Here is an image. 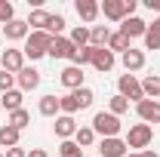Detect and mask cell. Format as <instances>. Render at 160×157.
I'll return each instance as SVG.
<instances>
[{
  "label": "cell",
  "instance_id": "obj_1",
  "mask_svg": "<svg viewBox=\"0 0 160 157\" xmlns=\"http://www.w3.org/2000/svg\"><path fill=\"white\" fill-rule=\"evenodd\" d=\"M49 43H52V34H46V31H31L28 40H25V56L34 62V59H43V56H49Z\"/></svg>",
  "mask_w": 160,
  "mask_h": 157
},
{
  "label": "cell",
  "instance_id": "obj_2",
  "mask_svg": "<svg viewBox=\"0 0 160 157\" xmlns=\"http://www.w3.org/2000/svg\"><path fill=\"white\" fill-rule=\"evenodd\" d=\"M92 129H96L102 139H117V133H120V117H114L111 111H99V114L92 117Z\"/></svg>",
  "mask_w": 160,
  "mask_h": 157
},
{
  "label": "cell",
  "instance_id": "obj_3",
  "mask_svg": "<svg viewBox=\"0 0 160 157\" xmlns=\"http://www.w3.org/2000/svg\"><path fill=\"white\" fill-rule=\"evenodd\" d=\"M151 139H154V129H151L148 123H136V126H129L126 148H148V145H151Z\"/></svg>",
  "mask_w": 160,
  "mask_h": 157
},
{
  "label": "cell",
  "instance_id": "obj_4",
  "mask_svg": "<svg viewBox=\"0 0 160 157\" xmlns=\"http://www.w3.org/2000/svg\"><path fill=\"white\" fill-rule=\"evenodd\" d=\"M117 89H120V96L126 99V102L132 99L136 105H139L142 99H145V93H142V83H139L136 77H132V74H123V77L117 80Z\"/></svg>",
  "mask_w": 160,
  "mask_h": 157
},
{
  "label": "cell",
  "instance_id": "obj_5",
  "mask_svg": "<svg viewBox=\"0 0 160 157\" xmlns=\"http://www.w3.org/2000/svg\"><path fill=\"white\" fill-rule=\"evenodd\" d=\"M136 114L142 117V123H160V102L157 99H142L139 105H136Z\"/></svg>",
  "mask_w": 160,
  "mask_h": 157
},
{
  "label": "cell",
  "instance_id": "obj_6",
  "mask_svg": "<svg viewBox=\"0 0 160 157\" xmlns=\"http://www.w3.org/2000/svg\"><path fill=\"white\" fill-rule=\"evenodd\" d=\"M74 53H77V46L71 43V37H52V43H49V56L52 59H74Z\"/></svg>",
  "mask_w": 160,
  "mask_h": 157
},
{
  "label": "cell",
  "instance_id": "obj_7",
  "mask_svg": "<svg viewBox=\"0 0 160 157\" xmlns=\"http://www.w3.org/2000/svg\"><path fill=\"white\" fill-rule=\"evenodd\" d=\"M99 9L105 13V19H111V22H123L126 19V0H102Z\"/></svg>",
  "mask_w": 160,
  "mask_h": 157
},
{
  "label": "cell",
  "instance_id": "obj_8",
  "mask_svg": "<svg viewBox=\"0 0 160 157\" xmlns=\"http://www.w3.org/2000/svg\"><path fill=\"white\" fill-rule=\"evenodd\" d=\"M0 65H3V71L19 74L22 68H25V53H22V49H6V53L0 56Z\"/></svg>",
  "mask_w": 160,
  "mask_h": 157
},
{
  "label": "cell",
  "instance_id": "obj_9",
  "mask_svg": "<svg viewBox=\"0 0 160 157\" xmlns=\"http://www.w3.org/2000/svg\"><path fill=\"white\" fill-rule=\"evenodd\" d=\"M120 31H123L129 40L132 37H145V34H148V22H142L139 16H129V19L120 22Z\"/></svg>",
  "mask_w": 160,
  "mask_h": 157
},
{
  "label": "cell",
  "instance_id": "obj_10",
  "mask_svg": "<svg viewBox=\"0 0 160 157\" xmlns=\"http://www.w3.org/2000/svg\"><path fill=\"white\" fill-rule=\"evenodd\" d=\"M59 80H62V86H68V89L74 93V89H80V86H83V68H77V65H68V68L59 74Z\"/></svg>",
  "mask_w": 160,
  "mask_h": 157
},
{
  "label": "cell",
  "instance_id": "obj_11",
  "mask_svg": "<svg viewBox=\"0 0 160 157\" xmlns=\"http://www.w3.org/2000/svg\"><path fill=\"white\" fill-rule=\"evenodd\" d=\"M99 154L102 157H126V142L123 139H102Z\"/></svg>",
  "mask_w": 160,
  "mask_h": 157
},
{
  "label": "cell",
  "instance_id": "obj_12",
  "mask_svg": "<svg viewBox=\"0 0 160 157\" xmlns=\"http://www.w3.org/2000/svg\"><path fill=\"white\" fill-rule=\"evenodd\" d=\"M120 59H123L126 74H132V71H142V68H145V53H142V49H132V46H129V49H126Z\"/></svg>",
  "mask_w": 160,
  "mask_h": 157
},
{
  "label": "cell",
  "instance_id": "obj_13",
  "mask_svg": "<svg viewBox=\"0 0 160 157\" xmlns=\"http://www.w3.org/2000/svg\"><path fill=\"white\" fill-rule=\"evenodd\" d=\"M114 62H117V59H114V53H111L108 46H102V49H96V56H92V68L105 74V71L114 68Z\"/></svg>",
  "mask_w": 160,
  "mask_h": 157
},
{
  "label": "cell",
  "instance_id": "obj_14",
  "mask_svg": "<svg viewBox=\"0 0 160 157\" xmlns=\"http://www.w3.org/2000/svg\"><path fill=\"white\" fill-rule=\"evenodd\" d=\"M3 34H6L9 40H28L31 28H28V22H22V19H12L9 25H3Z\"/></svg>",
  "mask_w": 160,
  "mask_h": 157
},
{
  "label": "cell",
  "instance_id": "obj_15",
  "mask_svg": "<svg viewBox=\"0 0 160 157\" xmlns=\"http://www.w3.org/2000/svg\"><path fill=\"white\" fill-rule=\"evenodd\" d=\"M16 80H19L22 89H37V86H40V71H37V68H28V65H25L19 74H16Z\"/></svg>",
  "mask_w": 160,
  "mask_h": 157
},
{
  "label": "cell",
  "instance_id": "obj_16",
  "mask_svg": "<svg viewBox=\"0 0 160 157\" xmlns=\"http://www.w3.org/2000/svg\"><path fill=\"white\" fill-rule=\"evenodd\" d=\"M77 133V123H74V117H68V114H59L56 117V136L65 142V139H71Z\"/></svg>",
  "mask_w": 160,
  "mask_h": 157
},
{
  "label": "cell",
  "instance_id": "obj_17",
  "mask_svg": "<svg viewBox=\"0 0 160 157\" xmlns=\"http://www.w3.org/2000/svg\"><path fill=\"white\" fill-rule=\"evenodd\" d=\"M108 40H111V28H108V25H96V28H89V46L102 49V46H108Z\"/></svg>",
  "mask_w": 160,
  "mask_h": 157
},
{
  "label": "cell",
  "instance_id": "obj_18",
  "mask_svg": "<svg viewBox=\"0 0 160 157\" xmlns=\"http://www.w3.org/2000/svg\"><path fill=\"white\" fill-rule=\"evenodd\" d=\"M74 6H77V16L83 22H96V16H99L102 9H99V3H96V0H77V3H74Z\"/></svg>",
  "mask_w": 160,
  "mask_h": 157
},
{
  "label": "cell",
  "instance_id": "obj_19",
  "mask_svg": "<svg viewBox=\"0 0 160 157\" xmlns=\"http://www.w3.org/2000/svg\"><path fill=\"white\" fill-rule=\"evenodd\" d=\"M37 111L43 114V117H59V111H62V108H59V99H56V96H43V99H40V105H37Z\"/></svg>",
  "mask_w": 160,
  "mask_h": 157
},
{
  "label": "cell",
  "instance_id": "obj_20",
  "mask_svg": "<svg viewBox=\"0 0 160 157\" xmlns=\"http://www.w3.org/2000/svg\"><path fill=\"white\" fill-rule=\"evenodd\" d=\"M108 49H111V53H126V49H129V37H126L123 31H111Z\"/></svg>",
  "mask_w": 160,
  "mask_h": 157
},
{
  "label": "cell",
  "instance_id": "obj_21",
  "mask_svg": "<svg viewBox=\"0 0 160 157\" xmlns=\"http://www.w3.org/2000/svg\"><path fill=\"white\" fill-rule=\"evenodd\" d=\"M46 25H49V13L46 9H34L28 16V28H34V31H46Z\"/></svg>",
  "mask_w": 160,
  "mask_h": 157
},
{
  "label": "cell",
  "instance_id": "obj_22",
  "mask_svg": "<svg viewBox=\"0 0 160 157\" xmlns=\"http://www.w3.org/2000/svg\"><path fill=\"white\" fill-rule=\"evenodd\" d=\"M0 105H3L9 114H12V111H19V108H22V93H19V89H9V93H3Z\"/></svg>",
  "mask_w": 160,
  "mask_h": 157
},
{
  "label": "cell",
  "instance_id": "obj_23",
  "mask_svg": "<svg viewBox=\"0 0 160 157\" xmlns=\"http://www.w3.org/2000/svg\"><path fill=\"white\" fill-rule=\"evenodd\" d=\"M92 56H96V46H80L77 53H74V59H71V65H77V68L92 65Z\"/></svg>",
  "mask_w": 160,
  "mask_h": 157
},
{
  "label": "cell",
  "instance_id": "obj_24",
  "mask_svg": "<svg viewBox=\"0 0 160 157\" xmlns=\"http://www.w3.org/2000/svg\"><path fill=\"white\" fill-rule=\"evenodd\" d=\"M74 142H77L80 148H89V145L96 142V129H92V126H77V133H74Z\"/></svg>",
  "mask_w": 160,
  "mask_h": 157
},
{
  "label": "cell",
  "instance_id": "obj_25",
  "mask_svg": "<svg viewBox=\"0 0 160 157\" xmlns=\"http://www.w3.org/2000/svg\"><path fill=\"white\" fill-rule=\"evenodd\" d=\"M142 93H145V99H157L160 96V77L157 74H151V77L142 80Z\"/></svg>",
  "mask_w": 160,
  "mask_h": 157
},
{
  "label": "cell",
  "instance_id": "obj_26",
  "mask_svg": "<svg viewBox=\"0 0 160 157\" xmlns=\"http://www.w3.org/2000/svg\"><path fill=\"white\" fill-rule=\"evenodd\" d=\"M0 142H3V148H16L19 145V129L16 126H0Z\"/></svg>",
  "mask_w": 160,
  "mask_h": 157
},
{
  "label": "cell",
  "instance_id": "obj_27",
  "mask_svg": "<svg viewBox=\"0 0 160 157\" xmlns=\"http://www.w3.org/2000/svg\"><path fill=\"white\" fill-rule=\"evenodd\" d=\"M71 43H74V46H89V28H86V25H77V28H74V31H71Z\"/></svg>",
  "mask_w": 160,
  "mask_h": 157
},
{
  "label": "cell",
  "instance_id": "obj_28",
  "mask_svg": "<svg viewBox=\"0 0 160 157\" xmlns=\"http://www.w3.org/2000/svg\"><path fill=\"white\" fill-rule=\"evenodd\" d=\"M28 123H31V114H28L25 108H19V111H12V114H9V126H16L19 133L28 126Z\"/></svg>",
  "mask_w": 160,
  "mask_h": 157
},
{
  "label": "cell",
  "instance_id": "obj_29",
  "mask_svg": "<svg viewBox=\"0 0 160 157\" xmlns=\"http://www.w3.org/2000/svg\"><path fill=\"white\" fill-rule=\"evenodd\" d=\"M59 108H62V114H68V117H74V111H80V105H77V99H74V93H68V96H62V99H59Z\"/></svg>",
  "mask_w": 160,
  "mask_h": 157
},
{
  "label": "cell",
  "instance_id": "obj_30",
  "mask_svg": "<svg viewBox=\"0 0 160 157\" xmlns=\"http://www.w3.org/2000/svg\"><path fill=\"white\" fill-rule=\"evenodd\" d=\"M59 154L62 157H83V148H80L77 142H71V139H65L59 145Z\"/></svg>",
  "mask_w": 160,
  "mask_h": 157
},
{
  "label": "cell",
  "instance_id": "obj_31",
  "mask_svg": "<svg viewBox=\"0 0 160 157\" xmlns=\"http://www.w3.org/2000/svg\"><path fill=\"white\" fill-rule=\"evenodd\" d=\"M108 111H111L114 117H120L123 111H129V102H126V99H123V96H120V93H117V96H114V99H111V102H108Z\"/></svg>",
  "mask_w": 160,
  "mask_h": 157
},
{
  "label": "cell",
  "instance_id": "obj_32",
  "mask_svg": "<svg viewBox=\"0 0 160 157\" xmlns=\"http://www.w3.org/2000/svg\"><path fill=\"white\" fill-rule=\"evenodd\" d=\"M62 31H65V16H49V25H46V34H52V37H62Z\"/></svg>",
  "mask_w": 160,
  "mask_h": 157
},
{
  "label": "cell",
  "instance_id": "obj_33",
  "mask_svg": "<svg viewBox=\"0 0 160 157\" xmlns=\"http://www.w3.org/2000/svg\"><path fill=\"white\" fill-rule=\"evenodd\" d=\"M74 99H77V105L80 108H89V105H92V89H89V86H80V89H74Z\"/></svg>",
  "mask_w": 160,
  "mask_h": 157
},
{
  "label": "cell",
  "instance_id": "obj_34",
  "mask_svg": "<svg viewBox=\"0 0 160 157\" xmlns=\"http://www.w3.org/2000/svg\"><path fill=\"white\" fill-rule=\"evenodd\" d=\"M12 19H16V9H12V3H9V0H0V25H9Z\"/></svg>",
  "mask_w": 160,
  "mask_h": 157
},
{
  "label": "cell",
  "instance_id": "obj_35",
  "mask_svg": "<svg viewBox=\"0 0 160 157\" xmlns=\"http://www.w3.org/2000/svg\"><path fill=\"white\" fill-rule=\"evenodd\" d=\"M12 83H16V74L0 71V93H9V89H12Z\"/></svg>",
  "mask_w": 160,
  "mask_h": 157
},
{
  "label": "cell",
  "instance_id": "obj_36",
  "mask_svg": "<svg viewBox=\"0 0 160 157\" xmlns=\"http://www.w3.org/2000/svg\"><path fill=\"white\" fill-rule=\"evenodd\" d=\"M145 49H160V34H154L151 28H148V34H145Z\"/></svg>",
  "mask_w": 160,
  "mask_h": 157
},
{
  "label": "cell",
  "instance_id": "obj_37",
  "mask_svg": "<svg viewBox=\"0 0 160 157\" xmlns=\"http://www.w3.org/2000/svg\"><path fill=\"white\" fill-rule=\"evenodd\" d=\"M3 157H28V151L16 145V148H6V154H3Z\"/></svg>",
  "mask_w": 160,
  "mask_h": 157
},
{
  "label": "cell",
  "instance_id": "obj_38",
  "mask_svg": "<svg viewBox=\"0 0 160 157\" xmlns=\"http://www.w3.org/2000/svg\"><path fill=\"white\" fill-rule=\"evenodd\" d=\"M28 157H49V154H46L43 148H34V151H28Z\"/></svg>",
  "mask_w": 160,
  "mask_h": 157
},
{
  "label": "cell",
  "instance_id": "obj_39",
  "mask_svg": "<svg viewBox=\"0 0 160 157\" xmlns=\"http://www.w3.org/2000/svg\"><path fill=\"white\" fill-rule=\"evenodd\" d=\"M145 6H148V9H157V13H160V0H145Z\"/></svg>",
  "mask_w": 160,
  "mask_h": 157
},
{
  "label": "cell",
  "instance_id": "obj_40",
  "mask_svg": "<svg viewBox=\"0 0 160 157\" xmlns=\"http://www.w3.org/2000/svg\"><path fill=\"white\" fill-rule=\"evenodd\" d=\"M148 28H151L154 34H160V19H154V25H148Z\"/></svg>",
  "mask_w": 160,
  "mask_h": 157
},
{
  "label": "cell",
  "instance_id": "obj_41",
  "mask_svg": "<svg viewBox=\"0 0 160 157\" xmlns=\"http://www.w3.org/2000/svg\"><path fill=\"white\" fill-rule=\"evenodd\" d=\"M142 157H160L157 151H142Z\"/></svg>",
  "mask_w": 160,
  "mask_h": 157
},
{
  "label": "cell",
  "instance_id": "obj_42",
  "mask_svg": "<svg viewBox=\"0 0 160 157\" xmlns=\"http://www.w3.org/2000/svg\"><path fill=\"white\" fill-rule=\"evenodd\" d=\"M126 157H142V154H126Z\"/></svg>",
  "mask_w": 160,
  "mask_h": 157
},
{
  "label": "cell",
  "instance_id": "obj_43",
  "mask_svg": "<svg viewBox=\"0 0 160 157\" xmlns=\"http://www.w3.org/2000/svg\"><path fill=\"white\" fill-rule=\"evenodd\" d=\"M0 148H3V142H0Z\"/></svg>",
  "mask_w": 160,
  "mask_h": 157
},
{
  "label": "cell",
  "instance_id": "obj_44",
  "mask_svg": "<svg viewBox=\"0 0 160 157\" xmlns=\"http://www.w3.org/2000/svg\"><path fill=\"white\" fill-rule=\"evenodd\" d=\"M0 157H3V151H0Z\"/></svg>",
  "mask_w": 160,
  "mask_h": 157
}]
</instances>
